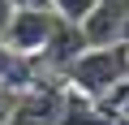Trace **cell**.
Returning a JSON list of instances; mask_svg holds the SVG:
<instances>
[{
    "label": "cell",
    "instance_id": "1",
    "mask_svg": "<svg viewBox=\"0 0 129 125\" xmlns=\"http://www.w3.org/2000/svg\"><path fill=\"white\" fill-rule=\"evenodd\" d=\"M129 78V47L125 43H116V47H86L73 65H69V73H64V86H73V91H82V95H90V99H103L112 86H120Z\"/></svg>",
    "mask_w": 129,
    "mask_h": 125
},
{
    "label": "cell",
    "instance_id": "2",
    "mask_svg": "<svg viewBox=\"0 0 129 125\" xmlns=\"http://www.w3.org/2000/svg\"><path fill=\"white\" fill-rule=\"evenodd\" d=\"M56 13L52 9H13L5 35H0V43H5L9 52H22V56H43L52 30H56Z\"/></svg>",
    "mask_w": 129,
    "mask_h": 125
},
{
    "label": "cell",
    "instance_id": "3",
    "mask_svg": "<svg viewBox=\"0 0 129 125\" xmlns=\"http://www.w3.org/2000/svg\"><path fill=\"white\" fill-rule=\"evenodd\" d=\"M129 26V0H99L95 13L82 22V35L90 47H116Z\"/></svg>",
    "mask_w": 129,
    "mask_h": 125
},
{
    "label": "cell",
    "instance_id": "4",
    "mask_svg": "<svg viewBox=\"0 0 129 125\" xmlns=\"http://www.w3.org/2000/svg\"><path fill=\"white\" fill-rule=\"evenodd\" d=\"M60 125H116V121H108L103 116V108L90 99V95H82V91H64V108H60Z\"/></svg>",
    "mask_w": 129,
    "mask_h": 125
},
{
    "label": "cell",
    "instance_id": "5",
    "mask_svg": "<svg viewBox=\"0 0 129 125\" xmlns=\"http://www.w3.org/2000/svg\"><path fill=\"white\" fill-rule=\"evenodd\" d=\"M95 104L103 108V116H108V121H116V125H120V121H129V78H125L120 86H112L103 99H95Z\"/></svg>",
    "mask_w": 129,
    "mask_h": 125
},
{
    "label": "cell",
    "instance_id": "6",
    "mask_svg": "<svg viewBox=\"0 0 129 125\" xmlns=\"http://www.w3.org/2000/svg\"><path fill=\"white\" fill-rule=\"evenodd\" d=\"M95 5H99V0H52V13H56L60 22H73V26H82V22L95 13Z\"/></svg>",
    "mask_w": 129,
    "mask_h": 125
},
{
    "label": "cell",
    "instance_id": "7",
    "mask_svg": "<svg viewBox=\"0 0 129 125\" xmlns=\"http://www.w3.org/2000/svg\"><path fill=\"white\" fill-rule=\"evenodd\" d=\"M9 17H13V0H0V35H5V26H9Z\"/></svg>",
    "mask_w": 129,
    "mask_h": 125
},
{
    "label": "cell",
    "instance_id": "8",
    "mask_svg": "<svg viewBox=\"0 0 129 125\" xmlns=\"http://www.w3.org/2000/svg\"><path fill=\"white\" fill-rule=\"evenodd\" d=\"M13 9H52V0H13Z\"/></svg>",
    "mask_w": 129,
    "mask_h": 125
},
{
    "label": "cell",
    "instance_id": "9",
    "mask_svg": "<svg viewBox=\"0 0 129 125\" xmlns=\"http://www.w3.org/2000/svg\"><path fill=\"white\" fill-rule=\"evenodd\" d=\"M120 43H125V47H129V26H125V39H120Z\"/></svg>",
    "mask_w": 129,
    "mask_h": 125
},
{
    "label": "cell",
    "instance_id": "10",
    "mask_svg": "<svg viewBox=\"0 0 129 125\" xmlns=\"http://www.w3.org/2000/svg\"><path fill=\"white\" fill-rule=\"evenodd\" d=\"M120 125H129V121H120Z\"/></svg>",
    "mask_w": 129,
    "mask_h": 125
}]
</instances>
